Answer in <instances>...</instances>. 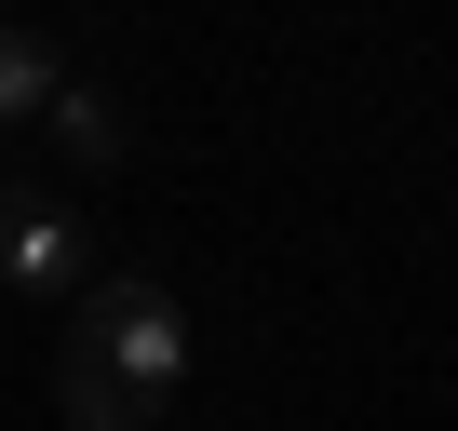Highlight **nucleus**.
<instances>
[{
  "label": "nucleus",
  "instance_id": "nucleus-5",
  "mask_svg": "<svg viewBox=\"0 0 458 431\" xmlns=\"http://www.w3.org/2000/svg\"><path fill=\"white\" fill-rule=\"evenodd\" d=\"M55 135H68V162H122V108L95 95V81H55V108H41Z\"/></svg>",
  "mask_w": 458,
  "mask_h": 431
},
{
  "label": "nucleus",
  "instance_id": "nucleus-3",
  "mask_svg": "<svg viewBox=\"0 0 458 431\" xmlns=\"http://www.w3.org/2000/svg\"><path fill=\"white\" fill-rule=\"evenodd\" d=\"M55 404H68V431H148V404H162V391H135L108 351H81V337H68V351H55Z\"/></svg>",
  "mask_w": 458,
  "mask_h": 431
},
{
  "label": "nucleus",
  "instance_id": "nucleus-4",
  "mask_svg": "<svg viewBox=\"0 0 458 431\" xmlns=\"http://www.w3.org/2000/svg\"><path fill=\"white\" fill-rule=\"evenodd\" d=\"M55 81H68V68H55V41H41V28H0V135L41 122V108H55Z\"/></svg>",
  "mask_w": 458,
  "mask_h": 431
},
{
  "label": "nucleus",
  "instance_id": "nucleus-2",
  "mask_svg": "<svg viewBox=\"0 0 458 431\" xmlns=\"http://www.w3.org/2000/svg\"><path fill=\"white\" fill-rule=\"evenodd\" d=\"M0 283L14 297H81L95 283V243L55 189H0Z\"/></svg>",
  "mask_w": 458,
  "mask_h": 431
},
{
  "label": "nucleus",
  "instance_id": "nucleus-1",
  "mask_svg": "<svg viewBox=\"0 0 458 431\" xmlns=\"http://www.w3.org/2000/svg\"><path fill=\"white\" fill-rule=\"evenodd\" d=\"M68 337L108 351L135 391H175V377H189V310H175L162 283H135V270H95V283L68 297Z\"/></svg>",
  "mask_w": 458,
  "mask_h": 431
}]
</instances>
